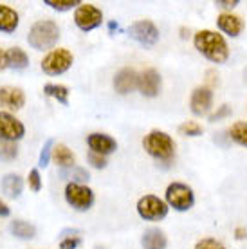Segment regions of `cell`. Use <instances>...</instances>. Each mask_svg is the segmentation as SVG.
<instances>
[{
    "label": "cell",
    "instance_id": "6da1fadb",
    "mask_svg": "<svg viewBox=\"0 0 247 249\" xmlns=\"http://www.w3.org/2000/svg\"><path fill=\"white\" fill-rule=\"evenodd\" d=\"M193 45L206 60L216 65H222L229 60V45L220 33L211 31V29L197 31L193 36Z\"/></svg>",
    "mask_w": 247,
    "mask_h": 249
},
{
    "label": "cell",
    "instance_id": "7a4b0ae2",
    "mask_svg": "<svg viewBox=\"0 0 247 249\" xmlns=\"http://www.w3.org/2000/svg\"><path fill=\"white\" fill-rule=\"evenodd\" d=\"M60 40V27L54 20H38L27 35V44L36 51L53 49Z\"/></svg>",
    "mask_w": 247,
    "mask_h": 249
},
{
    "label": "cell",
    "instance_id": "3957f363",
    "mask_svg": "<svg viewBox=\"0 0 247 249\" xmlns=\"http://www.w3.org/2000/svg\"><path fill=\"white\" fill-rule=\"evenodd\" d=\"M142 148L157 161H170L175 156V141L170 134L162 130L148 132L142 139Z\"/></svg>",
    "mask_w": 247,
    "mask_h": 249
},
{
    "label": "cell",
    "instance_id": "277c9868",
    "mask_svg": "<svg viewBox=\"0 0 247 249\" xmlns=\"http://www.w3.org/2000/svg\"><path fill=\"white\" fill-rule=\"evenodd\" d=\"M164 202L168 208H173L175 212H188L195 204V193L193 188L184 182H172L168 184L164 192Z\"/></svg>",
    "mask_w": 247,
    "mask_h": 249
},
{
    "label": "cell",
    "instance_id": "5b68a950",
    "mask_svg": "<svg viewBox=\"0 0 247 249\" xmlns=\"http://www.w3.org/2000/svg\"><path fill=\"white\" fill-rule=\"evenodd\" d=\"M74 56L69 49H53L42 60V71L47 76H60L72 67Z\"/></svg>",
    "mask_w": 247,
    "mask_h": 249
},
{
    "label": "cell",
    "instance_id": "8992f818",
    "mask_svg": "<svg viewBox=\"0 0 247 249\" xmlns=\"http://www.w3.org/2000/svg\"><path fill=\"white\" fill-rule=\"evenodd\" d=\"M65 200L76 212H87L94 204V192L87 184L67 182L65 186Z\"/></svg>",
    "mask_w": 247,
    "mask_h": 249
},
{
    "label": "cell",
    "instance_id": "52a82bcc",
    "mask_svg": "<svg viewBox=\"0 0 247 249\" xmlns=\"http://www.w3.org/2000/svg\"><path fill=\"white\" fill-rule=\"evenodd\" d=\"M168 212L170 208L166 202L155 195H144L137 200V215L144 220H150V222L162 220L168 215Z\"/></svg>",
    "mask_w": 247,
    "mask_h": 249
},
{
    "label": "cell",
    "instance_id": "ba28073f",
    "mask_svg": "<svg viewBox=\"0 0 247 249\" xmlns=\"http://www.w3.org/2000/svg\"><path fill=\"white\" fill-rule=\"evenodd\" d=\"M101 22H103V11L94 6V4H83L81 2L80 6L76 7L74 24L78 29L88 33L96 29V27H99Z\"/></svg>",
    "mask_w": 247,
    "mask_h": 249
},
{
    "label": "cell",
    "instance_id": "9c48e42d",
    "mask_svg": "<svg viewBox=\"0 0 247 249\" xmlns=\"http://www.w3.org/2000/svg\"><path fill=\"white\" fill-rule=\"evenodd\" d=\"M128 35L132 40L144 47H154L159 42V29L152 20H137L128 27Z\"/></svg>",
    "mask_w": 247,
    "mask_h": 249
},
{
    "label": "cell",
    "instance_id": "30bf717a",
    "mask_svg": "<svg viewBox=\"0 0 247 249\" xmlns=\"http://www.w3.org/2000/svg\"><path fill=\"white\" fill-rule=\"evenodd\" d=\"M25 136V126L24 123L17 119L11 112L2 110L0 112V139L2 141H20Z\"/></svg>",
    "mask_w": 247,
    "mask_h": 249
},
{
    "label": "cell",
    "instance_id": "8fae6325",
    "mask_svg": "<svg viewBox=\"0 0 247 249\" xmlns=\"http://www.w3.org/2000/svg\"><path fill=\"white\" fill-rule=\"evenodd\" d=\"M211 107H213V89L206 87V85H198L193 89L192 96H190V108L195 116H206L210 114Z\"/></svg>",
    "mask_w": 247,
    "mask_h": 249
},
{
    "label": "cell",
    "instance_id": "7c38bea8",
    "mask_svg": "<svg viewBox=\"0 0 247 249\" xmlns=\"http://www.w3.org/2000/svg\"><path fill=\"white\" fill-rule=\"evenodd\" d=\"M161 74L155 69H146L139 74V81H137V89L144 98H157L161 92Z\"/></svg>",
    "mask_w": 247,
    "mask_h": 249
},
{
    "label": "cell",
    "instance_id": "4fadbf2b",
    "mask_svg": "<svg viewBox=\"0 0 247 249\" xmlns=\"http://www.w3.org/2000/svg\"><path fill=\"white\" fill-rule=\"evenodd\" d=\"M87 144H88L90 152L103 157L110 156V154H114L118 150L116 139L110 137L108 134H101V132H94L90 136H87Z\"/></svg>",
    "mask_w": 247,
    "mask_h": 249
},
{
    "label": "cell",
    "instance_id": "5bb4252c",
    "mask_svg": "<svg viewBox=\"0 0 247 249\" xmlns=\"http://www.w3.org/2000/svg\"><path fill=\"white\" fill-rule=\"evenodd\" d=\"M216 25H218V29H220L224 35H228V36H231V38L240 36L242 31H244V27H246L242 17H238L235 13H226V11L220 13V15L216 17Z\"/></svg>",
    "mask_w": 247,
    "mask_h": 249
},
{
    "label": "cell",
    "instance_id": "9a60e30c",
    "mask_svg": "<svg viewBox=\"0 0 247 249\" xmlns=\"http://www.w3.org/2000/svg\"><path fill=\"white\" fill-rule=\"evenodd\" d=\"M25 105V94L20 87H0V107L7 110H20Z\"/></svg>",
    "mask_w": 247,
    "mask_h": 249
},
{
    "label": "cell",
    "instance_id": "2e32d148",
    "mask_svg": "<svg viewBox=\"0 0 247 249\" xmlns=\"http://www.w3.org/2000/svg\"><path fill=\"white\" fill-rule=\"evenodd\" d=\"M137 81H139V74L134 69H121L118 74L114 76V89H116L118 94L124 96V94H130L136 90Z\"/></svg>",
    "mask_w": 247,
    "mask_h": 249
},
{
    "label": "cell",
    "instance_id": "e0dca14e",
    "mask_svg": "<svg viewBox=\"0 0 247 249\" xmlns=\"http://www.w3.org/2000/svg\"><path fill=\"white\" fill-rule=\"evenodd\" d=\"M142 249H166L168 248V237L166 233L159 228H148L141 237Z\"/></svg>",
    "mask_w": 247,
    "mask_h": 249
},
{
    "label": "cell",
    "instance_id": "ac0fdd59",
    "mask_svg": "<svg viewBox=\"0 0 247 249\" xmlns=\"http://www.w3.org/2000/svg\"><path fill=\"white\" fill-rule=\"evenodd\" d=\"M20 24L18 13L15 11L13 7L0 4V33H15Z\"/></svg>",
    "mask_w": 247,
    "mask_h": 249
},
{
    "label": "cell",
    "instance_id": "d6986e66",
    "mask_svg": "<svg viewBox=\"0 0 247 249\" xmlns=\"http://www.w3.org/2000/svg\"><path fill=\"white\" fill-rule=\"evenodd\" d=\"M4 195H7L9 199H18L22 192H24V181L18 174H7L4 175V179L0 182Z\"/></svg>",
    "mask_w": 247,
    "mask_h": 249
},
{
    "label": "cell",
    "instance_id": "ffe728a7",
    "mask_svg": "<svg viewBox=\"0 0 247 249\" xmlns=\"http://www.w3.org/2000/svg\"><path fill=\"white\" fill-rule=\"evenodd\" d=\"M51 159L60 166V168H71L76 164V156L72 154V150L69 148L67 144H54L53 146V156Z\"/></svg>",
    "mask_w": 247,
    "mask_h": 249
},
{
    "label": "cell",
    "instance_id": "44dd1931",
    "mask_svg": "<svg viewBox=\"0 0 247 249\" xmlns=\"http://www.w3.org/2000/svg\"><path fill=\"white\" fill-rule=\"evenodd\" d=\"M9 231H11L13 237L20 238V240H31V238L36 237V228L27 222V220H22V218H17L9 224Z\"/></svg>",
    "mask_w": 247,
    "mask_h": 249
},
{
    "label": "cell",
    "instance_id": "7402d4cb",
    "mask_svg": "<svg viewBox=\"0 0 247 249\" xmlns=\"http://www.w3.org/2000/svg\"><path fill=\"white\" fill-rule=\"evenodd\" d=\"M7 54V67L9 69H15V71H22L29 65V56H27V53L24 49H20V47H9L6 51Z\"/></svg>",
    "mask_w": 247,
    "mask_h": 249
},
{
    "label": "cell",
    "instance_id": "603a6c76",
    "mask_svg": "<svg viewBox=\"0 0 247 249\" xmlns=\"http://www.w3.org/2000/svg\"><path fill=\"white\" fill-rule=\"evenodd\" d=\"M58 175L62 177V179H67L69 182H78V184H85L88 181V172L85 168H81V166H71V168H62L58 172Z\"/></svg>",
    "mask_w": 247,
    "mask_h": 249
},
{
    "label": "cell",
    "instance_id": "cb8c5ba5",
    "mask_svg": "<svg viewBox=\"0 0 247 249\" xmlns=\"http://www.w3.org/2000/svg\"><path fill=\"white\" fill-rule=\"evenodd\" d=\"M228 134H229V139L233 143L247 148V121H235V123L229 126Z\"/></svg>",
    "mask_w": 247,
    "mask_h": 249
},
{
    "label": "cell",
    "instance_id": "d4e9b609",
    "mask_svg": "<svg viewBox=\"0 0 247 249\" xmlns=\"http://www.w3.org/2000/svg\"><path fill=\"white\" fill-rule=\"evenodd\" d=\"M43 92L49 98H54L58 103L69 105V89L65 85H56V83H47L43 87Z\"/></svg>",
    "mask_w": 247,
    "mask_h": 249
},
{
    "label": "cell",
    "instance_id": "484cf974",
    "mask_svg": "<svg viewBox=\"0 0 247 249\" xmlns=\"http://www.w3.org/2000/svg\"><path fill=\"white\" fill-rule=\"evenodd\" d=\"M18 157V146L11 141L0 139V161H15Z\"/></svg>",
    "mask_w": 247,
    "mask_h": 249
},
{
    "label": "cell",
    "instance_id": "4316f807",
    "mask_svg": "<svg viewBox=\"0 0 247 249\" xmlns=\"http://www.w3.org/2000/svg\"><path fill=\"white\" fill-rule=\"evenodd\" d=\"M179 132L186 137H198V136H202L204 128H202V124L197 123V121H184V123L179 126Z\"/></svg>",
    "mask_w": 247,
    "mask_h": 249
},
{
    "label": "cell",
    "instance_id": "83f0119b",
    "mask_svg": "<svg viewBox=\"0 0 247 249\" xmlns=\"http://www.w3.org/2000/svg\"><path fill=\"white\" fill-rule=\"evenodd\" d=\"M43 4L54 11H69L72 7H78L81 2L80 0H43Z\"/></svg>",
    "mask_w": 247,
    "mask_h": 249
},
{
    "label": "cell",
    "instance_id": "f1b7e54d",
    "mask_svg": "<svg viewBox=\"0 0 247 249\" xmlns=\"http://www.w3.org/2000/svg\"><path fill=\"white\" fill-rule=\"evenodd\" d=\"M53 146H54V141L53 139H47L45 144L42 146V152H40V159H38V166L45 168L51 161V156H53Z\"/></svg>",
    "mask_w": 247,
    "mask_h": 249
},
{
    "label": "cell",
    "instance_id": "f546056e",
    "mask_svg": "<svg viewBox=\"0 0 247 249\" xmlns=\"http://www.w3.org/2000/svg\"><path fill=\"white\" fill-rule=\"evenodd\" d=\"M193 249H226V246H224L220 240H216V238H213V237H204L195 244Z\"/></svg>",
    "mask_w": 247,
    "mask_h": 249
},
{
    "label": "cell",
    "instance_id": "4dcf8cb0",
    "mask_svg": "<svg viewBox=\"0 0 247 249\" xmlns=\"http://www.w3.org/2000/svg\"><path fill=\"white\" fill-rule=\"evenodd\" d=\"M27 184L33 192H40L42 190V177H40V172L36 168H33L27 175Z\"/></svg>",
    "mask_w": 247,
    "mask_h": 249
},
{
    "label": "cell",
    "instance_id": "1f68e13d",
    "mask_svg": "<svg viewBox=\"0 0 247 249\" xmlns=\"http://www.w3.org/2000/svg\"><path fill=\"white\" fill-rule=\"evenodd\" d=\"M87 161L88 164L96 170H103L106 168V159L103 156H98V154H94V152H88V156H87Z\"/></svg>",
    "mask_w": 247,
    "mask_h": 249
},
{
    "label": "cell",
    "instance_id": "d6a6232c",
    "mask_svg": "<svg viewBox=\"0 0 247 249\" xmlns=\"http://www.w3.org/2000/svg\"><path fill=\"white\" fill-rule=\"evenodd\" d=\"M231 112H233V110H231V107L229 105H220L215 112L210 114V121H213V123H215V121H220V119L231 116Z\"/></svg>",
    "mask_w": 247,
    "mask_h": 249
},
{
    "label": "cell",
    "instance_id": "836d02e7",
    "mask_svg": "<svg viewBox=\"0 0 247 249\" xmlns=\"http://www.w3.org/2000/svg\"><path fill=\"white\" fill-rule=\"evenodd\" d=\"M81 244L80 237H63L60 242V249H76Z\"/></svg>",
    "mask_w": 247,
    "mask_h": 249
},
{
    "label": "cell",
    "instance_id": "e575fe53",
    "mask_svg": "<svg viewBox=\"0 0 247 249\" xmlns=\"http://www.w3.org/2000/svg\"><path fill=\"white\" fill-rule=\"evenodd\" d=\"M215 6L220 7V9H226V13H231L233 7L238 6V0H231V2H229V0H216Z\"/></svg>",
    "mask_w": 247,
    "mask_h": 249
},
{
    "label": "cell",
    "instance_id": "d590c367",
    "mask_svg": "<svg viewBox=\"0 0 247 249\" xmlns=\"http://www.w3.org/2000/svg\"><path fill=\"white\" fill-rule=\"evenodd\" d=\"M218 85V74H215V71H208V80H206V87L213 89Z\"/></svg>",
    "mask_w": 247,
    "mask_h": 249
},
{
    "label": "cell",
    "instance_id": "8d00e7d4",
    "mask_svg": "<svg viewBox=\"0 0 247 249\" xmlns=\"http://www.w3.org/2000/svg\"><path fill=\"white\" fill-rule=\"evenodd\" d=\"M6 69H7V54H6V51L0 47V72L6 71Z\"/></svg>",
    "mask_w": 247,
    "mask_h": 249
},
{
    "label": "cell",
    "instance_id": "74e56055",
    "mask_svg": "<svg viewBox=\"0 0 247 249\" xmlns=\"http://www.w3.org/2000/svg\"><path fill=\"white\" fill-rule=\"evenodd\" d=\"M235 238L236 240H244V238H247V230L244 228V226H238L235 230Z\"/></svg>",
    "mask_w": 247,
    "mask_h": 249
},
{
    "label": "cell",
    "instance_id": "f35d334b",
    "mask_svg": "<svg viewBox=\"0 0 247 249\" xmlns=\"http://www.w3.org/2000/svg\"><path fill=\"white\" fill-rule=\"evenodd\" d=\"M9 213H11V210H9V206L4 202V200L0 199V217H9Z\"/></svg>",
    "mask_w": 247,
    "mask_h": 249
}]
</instances>
